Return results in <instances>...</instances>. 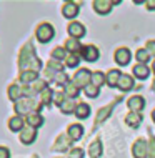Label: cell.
Wrapping results in <instances>:
<instances>
[{"instance_id": "cell-39", "label": "cell", "mask_w": 155, "mask_h": 158, "mask_svg": "<svg viewBox=\"0 0 155 158\" xmlns=\"http://www.w3.org/2000/svg\"><path fill=\"white\" fill-rule=\"evenodd\" d=\"M145 50L150 53V57L155 58V40H149L147 45H145Z\"/></svg>"}, {"instance_id": "cell-10", "label": "cell", "mask_w": 155, "mask_h": 158, "mask_svg": "<svg viewBox=\"0 0 155 158\" xmlns=\"http://www.w3.org/2000/svg\"><path fill=\"white\" fill-rule=\"evenodd\" d=\"M68 33H70V38H82V37H85V33H87V28L84 27V23H80V22H70L68 23Z\"/></svg>"}, {"instance_id": "cell-33", "label": "cell", "mask_w": 155, "mask_h": 158, "mask_svg": "<svg viewBox=\"0 0 155 158\" xmlns=\"http://www.w3.org/2000/svg\"><path fill=\"white\" fill-rule=\"evenodd\" d=\"M105 82V73H102V72H92V85H95L97 88H100Z\"/></svg>"}, {"instance_id": "cell-30", "label": "cell", "mask_w": 155, "mask_h": 158, "mask_svg": "<svg viewBox=\"0 0 155 158\" xmlns=\"http://www.w3.org/2000/svg\"><path fill=\"white\" fill-rule=\"evenodd\" d=\"M135 58H137V63L147 65V63L150 62V53H149L145 48H139V50L135 52Z\"/></svg>"}, {"instance_id": "cell-24", "label": "cell", "mask_w": 155, "mask_h": 158, "mask_svg": "<svg viewBox=\"0 0 155 158\" xmlns=\"http://www.w3.org/2000/svg\"><path fill=\"white\" fill-rule=\"evenodd\" d=\"M8 128H10V131H22L24 130V118L19 117V115H15V117H12L10 120H8Z\"/></svg>"}, {"instance_id": "cell-44", "label": "cell", "mask_w": 155, "mask_h": 158, "mask_svg": "<svg viewBox=\"0 0 155 158\" xmlns=\"http://www.w3.org/2000/svg\"><path fill=\"white\" fill-rule=\"evenodd\" d=\"M152 90L155 92V80H153V82H152Z\"/></svg>"}, {"instance_id": "cell-3", "label": "cell", "mask_w": 155, "mask_h": 158, "mask_svg": "<svg viewBox=\"0 0 155 158\" xmlns=\"http://www.w3.org/2000/svg\"><path fill=\"white\" fill-rule=\"evenodd\" d=\"M54 35H55V30L49 22L40 23L37 27V30H35V37H37V40L40 42V44H49L52 38H54Z\"/></svg>"}, {"instance_id": "cell-8", "label": "cell", "mask_w": 155, "mask_h": 158, "mask_svg": "<svg viewBox=\"0 0 155 158\" xmlns=\"http://www.w3.org/2000/svg\"><path fill=\"white\" fill-rule=\"evenodd\" d=\"M80 57L85 62H97L98 57H100V50L95 45H84V48L80 52Z\"/></svg>"}, {"instance_id": "cell-35", "label": "cell", "mask_w": 155, "mask_h": 158, "mask_svg": "<svg viewBox=\"0 0 155 158\" xmlns=\"http://www.w3.org/2000/svg\"><path fill=\"white\" fill-rule=\"evenodd\" d=\"M84 92H85V95H87L88 98H95V97L100 95V88H97L95 85H92V83H90L88 87H85Z\"/></svg>"}, {"instance_id": "cell-37", "label": "cell", "mask_w": 155, "mask_h": 158, "mask_svg": "<svg viewBox=\"0 0 155 158\" xmlns=\"http://www.w3.org/2000/svg\"><path fill=\"white\" fill-rule=\"evenodd\" d=\"M47 67L52 68L54 72H57V73H60V72H63V63L58 62V60H49V63H47Z\"/></svg>"}, {"instance_id": "cell-1", "label": "cell", "mask_w": 155, "mask_h": 158, "mask_svg": "<svg viewBox=\"0 0 155 158\" xmlns=\"http://www.w3.org/2000/svg\"><path fill=\"white\" fill-rule=\"evenodd\" d=\"M19 67H20L22 72H37V73L40 72L42 62H40V58L35 55V47H33L32 42H28V44L20 50Z\"/></svg>"}, {"instance_id": "cell-20", "label": "cell", "mask_w": 155, "mask_h": 158, "mask_svg": "<svg viewBox=\"0 0 155 158\" xmlns=\"http://www.w3.org/2000/svg\"><path fill=\"white\" fill-rule=\"evenodd\" d=\"M132 73L135 75V78H139V80H145V78H147V77L150 75V68H149L147 65H142V63H137V65L133 67Z\"/></svg>"}, {"instance_id": "cell-11", "label": "cell", "mask_w": 155, "mask_h": 158, "mask_svg": "<svg viewBox=\"0 0 155 158\" xmlns=\"http://www.w3.org/2000/svg\"><path fill=\"white\" fill-rule=\"evenodd\" d=\"M62 15L68 20H74L79 15V3L75 2H65L62 7Z\"/></svg>"}, {"instance_id": "cell-21", "label": "cell", "mask_w": 155, "mask_h": 158, "mask_svg": "<svg viewBox=\"0 0 155 158\" xmlns=\"http://www.w3.org/2000/svg\"><path fill=\"white\" fill-rule=\"evenodd\" d=\"M117 87L120 88L122 92H128V90H132L133 88V78L130 75H127V73H122V77H120V80H118V85Z\"/></svg>"}, {"instance_id": "cell-45", "label": "cell", "mask_w": 155, "mask_h": 158, "mask_svg": "<svg viewBox=\"0 0 155 158\" xmlns=\"http://www.w3.org/2000/svg\"><path fill=\"white\" fill-rule=\"evenodd\" d=\"M152 70H153V73H155V60H153V65H152Z\"/></svg>"}, {"instance_id": "cell-7", "label": "cell", "mask_w": 155, "mask_h": 158, "mask_svg": "<svg viewBox=\"0 0 155 158\" xmlns=\"http://www.w3.org/2000/svg\"><path fill=\"white\" fill-rule=\"evenodd\" d=\"M118 3L120 2H112V0H95L92 5H93V10H95L97 14L107 15V14H110V12H112V7L118 5Z\"/></svg>"}, {"instance_id": "cell-23", "label": "cell", "mask_w": 155, "mask_h": 158, "mask_svg": "<svg viewBox=\"0 0 155 158\" xmlns=\"http://www.w3.org/2000/svg\"><path fill=\"white\" fill-rule=\"evenodd\" d=\"M74 115L79 118V120H85V118H88V115H90V106L85 103V102H82V103L77 105Z\"/></svg>"}, {"instance_id": "cell-29", "label": "cell", "mask_w": 155, "mask_h": 158, "mask_svg": "<svg viewBox=\"0 0 155 158\" xmlns=\"http://www.w3.org/2000/svg\"><path fill=\"white\" fill-rule=\"evenodd\" d=\"M80 60H82L80 53H68L67 58H65V67H68V68H75V67H79Z\"/></svg>"}, {"instance_id": "cell-28", "label": "cell", "mask_w": 155, "mask_h": 158, "mask_svg": "<svg viewBox=\"0 0 155 158\" xmlns=\"http://www.w3.org/2000/svg\"><path fill=\"white\" fill-rule=\"evenodd\" d=\"M75 108H77V103L74 98H67L65 102H63V105L60 106V112L63 115H70V113H75Z\"/></svg>"}, {"instance_id": "cell-43", "label": "cell", "mask_w": 155, "mask_h": 158, "mask_svg": "<svg viewBox=\"0 0 155 158\" xmlns=\"http://www.w3.org/2000/svg\"><path fill=\"white\" fill-rule=\"evenodd\" d=\"M152 120H153V123H155V108H153V112H152Z\"/></svg>"}, {"instance_id": "cell-41", "label": "cell", "mask_w": 155, "mask_h": 158, "mask_svg": "<svg viewBox=\"0 0 155 158\" xmlns=\"http://www.w3.org/2000/svg\"><path fill=\"white\" fill-rule=\"evenodd\" d=\"M0 158H10V150L5 147H0Z\"/></svg>"}, {"instance_id": "cell-16", "label": "cell", "mask_w": 155, "mask_h": 158, "mask_svg": "<svg viewBox=\"0 0 155 158\" xmlns=\"http://www.w3.org/2000/svg\"><path fill=\"white\" fill-rule=\"evenodd\" d=\"M7 95L8 98H10L12 102H19L20 98H24V88H22V85H19V83H12L10 87H8V92H7Z\"/></svg>"}, {"instance_id": "cell-34", "label": "cell", "mask_w": 155, "mask_h": 158, "mask_svg": "<svg viewBox=\"0 0 155 158\" xmlns=\"http://www.w3.org/2000/svg\"><path fill=\"white\" fill-rule=\"evenodd\" d=\"M68 82H70V80H68V75H67V73H63V72L57 73V75H55V78H54V83H55V85H58V87H65Z\"/></svg>"}, {"instance_id": "cell-12", "label": "cell", "mask_w": 155, "mask_h": 158, "mask_svg": "<svg viewBox=\"0 0 155 158\" xmlns=\"http://www.w3.org/2000/svg\"><path fill=\"white\" fill-rule=\"evenodd\" d=\"M37 138V128H32V127H25L22 131H20V142L24 145H30L33 143Z\"/></svg>"}, {"instance_id": "cell-31", "label": "cell", "mask_w": 155, "mask_h": 158, "mask_svg": "<svg viewBox=\"0 0 155 158\" xmlns=\"http://www.w3.org/2000/svg\"><path fill=\"white\" fill-rule=\"evenodd\" d=\"M40 102H42V105L49 106L52 102H54V90H52V88H45V90L40 93Z\"/></svg>"}, {"instance_id": "cell-6", "label": "cell", "mask_w": 155, "mask_h": 158, "mask_svg": "<svg viewBox=\"0 0 155 158\" xmlns=\"http://www.w3.org/2000/svg\"><path fill=\"white\" fill-rule=\"evenodd\" d=\"M133 158H149V143L144 138H139L132 147Z\"/></svg>"}, {"instance_id": "cell-19", "label": "cell", "mask_w": 155, "mask_h": 158, "mask_svg": "<svg viewBox=\"0 0 155 158\" xmlns=\"http://www.w3.org/2000/svg\"><path fill=\"white\" fill-rule=\"evenodd\" d=\"M19 80H20L22 85H32L33 82L38 80V73L37 72H20Z\"/></svg>"}, {"instance_id": "cell-5", "label": "cell", "mask_w": 155, "mask_h": 158, "mask_svg": "<svg viewBox=\"0 0 155 158\" xmlns=\"http://www.w3.org/2000/svg\"><path fill=\"white\" fill-rule=\"evenodd\" d=\"M114 60L117 62L120 67H127L128 63H130V60H132L130 50H128L127 47H120V48H117L115 53H114Z\"/></svg>"}, {"instance_id": "cell-22", "label": "cell", "mask_w": 155, "mask_h": 158, "mask_svg": "<svg viewBox=\"0 0 155 158\" xmlns=\"http://www.w3.org/2000/svg\"><path fill=\"white\" fill-rule=\"evenodd\" d=\"M112 110H114V103H110V105H107V106H103V108L98 110V113L95 117V127H98L100 123H103V120L112 113Z\"/></svg>"}, {"instance_id": "cell-42", "label": "cell", "mask_w": 155, "mask_h": 158, "mask_svg": "<svg viewBox=\"0 0 155 158\" xmlns=\"http://www.w3.org/2000/svg\"><path fill=\"white\" fill-rule=\"evenodd\" d=\"M149 10H155V0H150V2H145Z\"/></svg>"}, {"instance_id": "cell-26", "label": "cell", "mask_w": 155, "mask_h": 158, "mask_svg": "<svg viewBox=\"0 0 155 158\" xmlns=\"http://www.w3.org/2000/svg\"><path fill=\"white\" fill-rule=\"evenodd\" d=\"M125 123H127V125L130 127V128H137V127H139L140 123H142V115H140V113H133V112H130V113H128L127 117H125Z\"/></svg>"}, {"instance_id": "cell-46", "label": "cell", "mask_w": 155, "mask_h": 158, "mask_svg": "<svg viewBox=\"0 0 155 158\" xmlns=\"http://www.w3.org/2000/svg\"><path fill=\"white\" fill-rule=\"evenodd\" d=\"M32 158H38V156H37V155H35V156H32Z\"/></svg>"}, {"instance_id": "cell-17", "label": "cell", "mask_w": 155, "mask_h": 158, "mask_svg": "<svg viewBox=\"0 0 155 158\" xmlns=\"http://www.w3.org/2000/svg\"><path fill=\"white\" fill-rule=\"evenodd\" d=\"M82 48H84V45L77 38H67L65 40V50L68 53H80Z\"/></svg>"}, {"instance_id": "cell-15", "label": "cell", "mask_w": 155, "mask_h": 158, "mask_svg": "<svg viewBox=\"0 0 155 158\" xmlns=\"http://www.w3.org/2000/svg\"><path fill=\"white\" fill-rule=\"evenodd\" d=\"M67 135L72 138V142H79L82 138V135H84V127L80 123H72L67 128Z\"/></svg>"}, {"instance_id": "cell-32", "label": "cell", "mask_w": 155, "mask_h": 158, "mask_svg": "<svg viewBox=\"0 0 155 158\" xmlns=\"http://www.w3.org/2000/svg\"><path fill=\"white\" fill-rule=\"evenodd\" d=\"M68 52L65 50V47H57V48L52 50V60H65Z\"/></svg>"}, {"instance_id": "cell-2", "label": "cell", "mask_w": 155, "mask_h": 158, "mask_svg": "<svg viewBox=\"0 0 155 158\" xmlns=\"http://www.w3.org/2000/svg\"><path fill=\"white\" fill-rule=\"evenodd\" d=\"M40 106H42V102L40 100L24 97V98H20L19 102H15L14 110H15V113L19 115V117H22V115L28 117L30 113H37L38 110H40Z\"/></svg>"}, {"instance_id": "cell-9", "label": "cell", "mask_w": 155, "mask_h": 158, "mask_svg": "<svg viewBox=\"0 0 155 158\" xmlns=\"http://www.w3.org/2000/svg\"><path fill=\"white\" fill-rule=\"evenodd\" d=\"M127 106H128L130 112L140 113L142 110H144V106H145V98L140 97V95H133V97H130L127 100Z\"/></svg>"}, {"instance_id": "cell-18", "label": "cell", "mask_w": 155, "mask_h": 158, "mask_svg": "<svg viewBox=\"0 0 155 158\" xmlns=\"http://www.w3.org/2000/svg\"><path fill=\"white\" fill-rule=\"evenodd\" d=\"M25 122H27V127H32V128H38L44 125V117L40 113H30L28 117H25Z\"/></svg>"}, {"instance_id": "cell-25", "label": "cell", "mask_w": 155, "mask_h": 158, "mask_svg": "<svg viewBox=\"0 0 155 158\" xmlns=\"http://www.w3.org/2000/svg\"><path fill=\"white\" fill-rule=\"evenodd\" d=\"M63 93L67 95V98H74L75 100V98L80 95V88L77 87L74 82H68L65 87H63Z\"/></svg>"}, {"instance_id": "cell-14", "label": "cell", "mask_w": 155, "mask_h": 158, "mask_svg": "<svg viewBox=\"0 0 155 158\" xmlns=\"http://www.w3.org/2000/svg\"><path fill=\"white\" fill-rule=\"evenodd\" d=\"M120 77H122V72L117 70V68H110V70L105 73V82H107V85H109L110 88H114V87L118 85Z\"/></svg>"}, {"instance_id": "cell-40", "label": "cell", "mask_w": 155, "mask_h": 158, "mask_svg": "<svg viewBox=\"0 0 155 158\" xmlns=\"http://www.w3.org/2000/svg\"><path fill=\"white\" fill-rule=\"evenodd\" d=\"M149 158H155V138H150L149 142Z\"/></svg>"}, {"instance_id": "cell-13", "label": "cell", "mask_w": 155, "mask_h": 158, "mask_svg": "<svg viewBox=\"0 0 155 158\" xmlns=\"http://www.w3.org/2000/svg\"><path fill=\"white\" fill-rule=\"evenodd\" d=\"M74 143L72 138L68 135H58L57 142L54 145V150H58V152H70V145Z\"/></svg>"}, {"instance_id": "cell-27", "label": "cell", "mask_w": 155, "mask_h": 158, "mask_svg": "<svg viewBox=\"0 0 155 158\" xmlns=\"http://www.w3.org/2000/svg\"><path fill=\"white\" fill-rule=\"evenodd\" d=\"M88 155H90V158H100L102 156V143H100V140H95V142L90 143Z\"/></svg>"}, {"instance_id": "cell-36", "label": "cell", "mask_w": 155, "mask_h": 158, "mask_svg": "<svg viewBox=\"0 0 155 158\" xmlns=\"http://www.w3.org/2000/svg\"><path fill=\"white\" fill-rule=\"evenodd\" d=\"M65 100H67V95L63 92H54V103L57 105L58 108L63 105V102H65Z\"/></svg>"}, {"instance_id": "cell-38", "label": "cell", "mask_w": 155, "mask_h": 158, "mask_svg": "<svg viewBox=\"0 0 155 158\" xmlns=\"http://www.w3.org/2000/svg\"><path fill=\"white\" fill-rule=\"evenodd\" d=\"M84 150L82 148H72L70 152H68V158H84Z\"/></svg>"}, {"instance_id": "cell-4", "label": "cell", "mask_w": 155, "mask_h": 158, "mask_svg": "<svg viewBox=\"0 0 155 158\" xmlns=\"http://www.w3.org/2000/svg\"><path fill=\"white\" fill-rule=\"evenodd\" d=\"M79 88H85L92 83V72L88 68H80L79 72L74 75V80H72Z\"/></svg>"}]
</instances>
